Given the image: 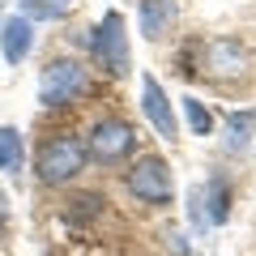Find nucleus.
Here are the masks:
<instances>
[{"label":"nucleus","mask_w":256,"mask_h":256,"mask_svg":"<svg viewBox=\"0 0 256 256\" xmlns=\"http://www.w3.org/2000/svg\"><path fill=\"white\" fill-rule=\"evenodd\" d=\"M86 146L77 137H52L43 150H38V158H34V171H38V180L43 184H68L73 175H82L86 171Z\"/></svg>","instance_id":"f257e3e1"},{"label":"nucleus","mask_w":256,"mask_h":256,"mask_svg":"<svg viewBox=\"0 0 256 256\" xmlns=\"http://www.w3.org/2000/svg\"><path fill=\"white\" fill-rule=\"evenodd\" d=\"M86 68L77 60H52L38 73V102L43 107H68L86 94Z\"/></svg>","instance_id":"f03ea898"},{"label":"nucleus","mask_w":256,"mask_h":256,"mask_svg":"<svg viewBox=\"0 0 256 256\" xmlns=\"http://www.w3.org/2000/svg\"><path fill=\"white\" fill-rule=\"evenodd\" d=\"M94 60L107 68L111 77H124L128 73V34H124V18L116 9L94 26Z\"/></svg>","instance_id":"7ed1b4c3"},{"label":"nucleus","mask_w":256,"mask_h":256,"mask_svg":"<svg viewBox=\"0 0 256 256\" xmlns=\"http://www.w3.org/2000/svg\"><path fill=\"white\" fill-rule=\"evenodd\" d=\"M128 188L137 192V201L146 205H166L175 192V180H171V166L162 158H141L132 171H128Z\"/></svg>","instance_id":"20e7f679"},{"label":"nucleus","mask_w":256,"mask_h":256,"mask_svg":"<svg viewBox=\"0 0 256 256\" xmlns=\"http://www.w3.org/2000/svg\"><path fill=\"white\" fill-rule=\"evenodd\" d=\"M132 146H137L132 124H124V120H98V124L90 128V146H86V154H94L98 162H120V158L132 154Z\"/></svg>","instance_id":"39448f33"},{"label":"nucleus","mask_w":256,"mask_h":256,"mask_svg":"<svg viewBox=\"0 0 256 256\" xmlns=\"http://www.w3.org/2000/svg\"><path fill=\"white\" fill-rule=\"evenodd\" d=\"M141 111H146L150 124L158 128V137L175 141V132H180V120H175V111H171V98L162 94V86H158L150 73L141 77Z\"/></svg>","instance_id":"423d86ee"},{"label":"nucleus","mask_w":256,"mask_h":256,"mask_svg":"<svg viewBox=\"0 0 256 256\" xmlns=\"http://www.w3.org/2000/svg\"><path fill=\"white\" fill-rule=\"evenodd\" d=\"M30 43H34V26H30L26 18L0 22V52H4V60H9V64H22V60H26Z\"/></svg>","instance_id":"0eeeda50"},{"label":"nucleus","mask_w":256,"mask_h":256,"mask_svg":"<svg viewBox=\"0 0 256 256\" xmlns=\"http://www.w3.org/2000/svg\"><path fill=\"white\" fill-rule=\"evenodd\" d=\"M171 22H175V0H141V34L150 43H158L171 30Z\"/></svg>","instance_id":"6e6552de"},{"label":"nucleus","mask_w":256,"mask_h":256,"mask_svg":"<svg viewBox=\"0 0 256 256\" xmlns=\"http://www.w3.org/2000/svg\"><path fill=\"white\" fill-rule=\"evenodd\" d=\"M205 64H210V73H244L248 64V52L230 38H218V43L205 47Z\"/></svg>","instance_id":"1a4fd4ad"},{"label":"nucleus","mask_w":256,"mask_h":256,"mask_svg":"<svg viewBox=\"0 0 256 256\" xmlns=\"http://www.w3.org/2000/svg\"><path fill=\"white\" fill-rule=\"evenodd\" d=\"M196 196H201V205H210V210H205V222H226L230 196H226V184L222 180H210L205 188H196Z\"/></svg>","instance_id":"9d476101"},{"label":"nucleus","mask_w":256,"mask_h":256,"mask_svg":"<svg viewBox=\"0 0 256 256\" xmlns=\"http://www.w3.org/2000/svg\"><path fill=\"white\" fill-rule=\"evenodd\" d=\"M22 162H26V146H22V132L18 128H0V171L18 175Z\"/></svg>","instance_id":"9b49d317"},{"label":"nucleus","mask_w":256,"mask_h":256,"mask_svg":"<svg viewBox=\"0 0 256 256\" xmlns=\"http://www.w3.org/2000/svg\"><path fill=\"white\" fill-rule=\"evenodd\" d=\"M252 128H256V111H230L226 116V146L248 150L252 146Z\"/></svg>","instance_id":"f8f14e48"},{"label":"nucleus","mask_w":256,"mask_h":256,"mask_svg":"<svg viewBox=\"0 0 256 256\" xmlns=\"http://www.w3.org/2000/svg\"><path fill=\"white\" fill-rule=\"evenodd\" d=\"M73 9V0H22V13H26V22H56L64 18V13Z\"/></svg>","instance_id":"ddd939ff"},{"label":"nucleus","mask_w":256,"mask_h":256,"mask_svg":"<svg viewBox=\"0 0 256 256\" xmlns=\"http://www.w3.org/2000/svg\"><path fill=\"white\" fill-rule=\"evenodd\" d=\"M184 116H188V128L196 137H210L214 132V111L205 107L201 98H184Z\"/></svg>","instance_id":"4468645a"}]
</instances>
